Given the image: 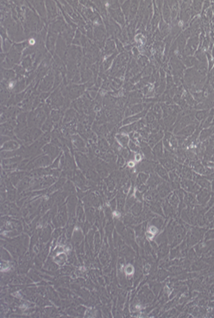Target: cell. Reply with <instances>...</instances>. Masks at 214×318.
<instances>
[{
    "label": "cell",
    "mask_w": 214,
    "mask_h": 318,
    "mask_svg": "<svg viewBox=\"0 0 214 318\" xmlns=\"http://www.w3.org/2000/svg\"><path fill=\"white\" fill-rule=\"evenodd\" d=\"M148 232H150V233H153V234L156 235L157 233V232H158V228L156 227H155V226H150L148 228Z\"/></svg>",
    "instance_id": "29"
},
{
    "label": "cell",
    "mask_w": 214,
    "mask_h": 318,
    "mask_svg": "<svg viewBox=\"0 0 214 318\" xmlns=\"http://www.w3.org/2000/svg\"><path fill=\"white\" fill-rule=\"evenodd\" d=\"M156 171L158 172V174L161 176V177H163V178H165V179L167 177L166 170H165L164 169H162L161 166H157V168H156Z\"/></svg>",
    "instance_id": "22"
},
{
    "label": "cell",
    "mask_w": 214,
    "mask_h": 318,
    "mask_svg": "<svg viewBox=\"0 0 214 318\" xmlns=\"http://www.w3.org/2000/svg\"><path fill=\"white\" fill-rule=\"evenodd\" d=\"M162 16H163V18L167 23H169L170 22V19H171V10L169 8V5L167 2H164V5L162 7Z\"/></svg>",
    "instance_id": "9"
},
{
    "label": "cell",
    "mask_w": 214,
    "mask_h": 318,
    "mask_svg": "<svg viewBox=\"0 0 214 318\" xmlns=\"http://www.w3.org/2000/svg\"><path fill=\"white\" fill-rule=\"evenodd\" d=\"M112 17L119 23L121 24H124V14L122 12V11L119 9V8H117V9H112V10H109Z\"/></svg>",
    "instance_id": "4"
},
{
    "label": "cell",
    "mask_w": 214,
    "mask_h": 318,
    "mask_svg": "<svg viewBox=\"0 0 214 318\" xmlns=\"http://www.w3.org/2000/svg\"><path fill=\"white\" fill-rule=\"evenodd\" d=\"M84 86L79 85V86H72L70 87L68 90V93L71 99H76L79 96H80L84 93Z\"/></svg>",
    "instance_id": "3"
},
{
    "label": "cell",
    "mask_w": 214,
    "mask_h": 318,
    "mask_svg": "<svg viewBox=\"0 0 214 318\" xmlns=\"http://www.w3.org/2000/svg\"><path fill=\"white\" fill-rule=\"evenodd\" d=\"M127 165H128L129 168H134L136 166V162L134 160H130V161L128 162V164Z\"/></svg>",
    "instance_id": "32"
},
{
    "label": "cell",
    "mask_w": 214,
    "mask_h": 318,
    "mask_svg": "<svg viewBox=\"0 0 214 318\" xmlns=\"http://www.w3.org/2000/svg\"><path fill=\"white\" fill-rule=\"evenodd\" d=\"M115 57H116V54H113L112 56H109L108 58H107V59L104 61V67L105 70H106V69H108L110 67H112V63L113 59H114Z\"/></svg>",
    "instance_id": "18"
},
{
    "label": "cell",
    "mask_w": 214,
    "mask_h": 318,
    "mask_svg": "<svg viewBox=\"0 0 214 318\" xmlns=\"http://www.w3.org/2000/svg\"><path fill=\"white\" fill-rule=\"evenodd\" d=\"M53 82H54V75H53V73L50 72L42 81V82L40 84V87H39V90H43V91L49 90L51 88V86H52Z\"/></svg>",
    "instance_id": "1"
},
{
    "label": "cell",
    "mask_w": 214,
    "mask_h": 318,
    "mask_svg": "<svg viewBox=\"0 0 214 318\" xmlns=\"http://www.w3.org/2000/svg\"><path fill=\"white\" fill-rule=\"evenodd\" d=\"M32 4L35 5V10L37 11V12L40 14L41 17H43V18L46 17V14H47V11H46V7L44 6V3L42 2V1H35V2H32Z\"/></svg>",
    "instance_id": "7"
},
{
    "label": "cell",
    "mask_w": 214,
    "mask_h": 318,
    "mask_svg": "<svg viewBox=\"0 0 214 318\" xmlns=\"http://www.w3.org/2000/svg\"><path fill=\"white\" fill-rule=\"evenodd\" d=\"M47 5V11H48V16L49 18H54L57 16V7L54 2L53 1H48L45 3Z\"/></svg>",
    "instance_id": "6"
},
{
    "label": "cell",
    "mask_w": 214,
    "mask_h": 318,
    "mask_svg": "<svg viewBox=\"0 0 214 318\" xmlns=\"http://www.w3.org/2000/svg\"><path fill=\"white\" fill-rule=\"evenodd\" d=\"M116 46H115V43L112 40L109 39L105 43V45H104V54L105 55H111L113 50L115 49Z\"/></svg>",
    "instance_id": "11"
},
{
    "label": "cell",
    "mask_w": 214,
    "mask_h": 318,
    "mask_svg": "<svg viewBox=\"0 0 214 318\" xmlns=\"http://www.w3.org/2000/svg\"><path fill=\"white\" fill-rule=\"evenodd\" d=\"M33 57L29 56V55H27L25 56L23 59V62H22V66L24 69H28L30 68L33 65Z\"/></svg>",
    "instance_id": "14"
},
{
    "label": "cell",
    "mask_w": 214,
    "mask_h": 318,
    "mask_svg": "<svg viewBox=\"0 0 214 318\" xmlns=\"http://www.w3.org/2000/svg\"><path fill=\"white\" fill-rule=\"evenodd\" d=\"M134 273V267L131 265H128L125 267V274L127 276H130Z\"/></svg>",
    "instance_id": "24"
},
{
    "label": "cell",
    "mask_w": 214,
    "mask_h": 318,
    "mask_svg": "<svg viewBox=\"0 0 214 318\" xmlns=\"http://www.w3.org/2000/svg\"><path fill=\"white\" fill-rule=\"evenodd\" d=\"M205 114H206V112H205V111H201V112H198L197 113H196V118L198 119H203L204 118H205Z\"/></svg>",
    "instance_id": "27"
},
{
    "label": "cell",
    "mask_w": 214,
    "mask_h": 318,
    "mask_svg": "<svg viewBox=\"0 0 214 318\" xmlns=\"http://www.w3.org/2000/svg\"><path fill=\"white\" fill-rule=\"evenodd\" d=\"M144 105H142V104L135 105H133V107H131L130 109L127 110L125 115H126V116H128V115H130V114L134 115V114H136V113H138L142 112V111H144Z\"/></svg>",
    "instance_id": "10"
},
{
    "label": "cell",
    "mask_w": 214,
    "mask_h": 318,
    "mask_svg": "<svg viewBox=\"0 0 214 318\" xmlns=\"http://www.w3.org/2000/svg\"><path fill=\"white\" fill-rule=\"evenodd\" d=\"M56 34L52 32V31H49V33L48 34V39H47V47L48 49L50 50V51H54V49L55 47V44H56Z\"/></svg>",
    "instance_id": "5"
},
{
    "label": "cell",
    "mask_w": 214,
    "mask_h": 318,
    "mask_svg": "<svg viewBox=\"0 0 214 318\" xmlns=\"http://www.w3.org/2000/svg\"><path fill=\"white\" fill-rule=\"evenodd\" d=\"M50 102L54 107H59L60 105H62V104H64V99L60 94L59 89H56V91L54 92V93L50 97Z\"/></svg>",
    "instance_id": "2"
},
{
    "label": "cell",
    "mask_w": 214,
    "mask_h": 318,
    "mask_svg": "<svg viewBox=\"0 0 214 318\" xmlns=\"http://www.w3.org/2000/svg\"><path fill=\"white\" fill-rule=\"evenodd\" d=\"M14 71L18 75H24L25 73V69L22 67V66H14Z\"/></svg>",
    "instance_id": "21"
},
{
    "label": "cell",
    "mask_w": 214,
    "mask_h": 318,
    "mask_svg": "<svg viewBox=\"0 0 214 318\" xmlns=\"http://www.w3.org/2000/svg\"><path fill=\"white\" fill-rule=\"evenodd\" d=\"M211 56H212V58H214V46H213V49L211 50Z\"/></svg>",
    "instance_id": "33"
},
{
    "label": "cell",
    "mask_w": 214,
    "mask_h": 318,
    "mask_svg": "<svg viewBox=\"0 0 214 318\" xmlns=\"http://www.w3.org/2000/svg\"><path fill=\"white\" fill-rule=\"evenodd\" d=\"M130 5L131 3L130 2H125L123 5H122V10H123V12L124 14V16L126 17V18L130 16Z\"/></svg>",
    "instance_id": "17"
},
{
    "label": "cell",
    "mask_w": 214,
    "mask_h": 318,
    "mask_svg": "<svg viewBox=\"0 0 214 318\" xmlns=\"http://www.w3.org/2000/svg\"><path fill=\"white\" fill-rule=\"evenodd\" d=\"M65 49H66V43H65V41H64V39L60 36V37H58L57 42H56V53H57L60 56H62V55H64Z\"/></svg>",
    "instance_id": "8"
},
{
    "label": "cell",
    "mask_w": 214,
    "mask_h": 318,
    "mask_svg": "<svg viewBox=\"0 0 214 318\" xmlns=\"http://www.w3.org/2000/svg\"><path fill=\"white\" fill-rule=\"evenodd\" d=\"M138 64H139L140 66H142V67L146 66V65L148 64V59H147V57L144 56V55L141 56V57L139 58V60H138Z\"/></svg>",
    "instance_id": "23"
},
{
    "label": "cell",
    "mask_w": 214,
    "mask_h": 318,
    "mask_svg": "<svg viewBox=\"0 0 214 318\" xmlns=\"http://www.w3.org/2000/svg\"><path fill=\"white\" fill-rule=\"evenodd\" d=\"M11 46H12L11 42L10 40H8V39H5L4 41V43H3V50H4V52H7L9 50H11V48H12Z\"/></svg>",
    "instance_id": "19"
},
{
    "label": "cell",
    "mask_w": 214,
    "mask_h": 318,
    "mask_svg": "<svg viewBox=\"0 0 214 318\" xmlns=\"http://www.w3.org/2000/svg\"><path fill=\"white\" fill-rule=\"evenodd\" d=\"M154 151H155V153H156V155H158V156L161 155V151H162V150H161V144H158V145L156 146Z\"/></svg>",
    "instance_id": "25"
},
{
    "label": "cell",
    "mask_w": 214,
    "mask_h": 318,
    "mask_svg": "<svg viewBox=\"0 0 214 318\" xmlns=\"http://www.w3.org/2000/svg\"><path fill=\"white\" fill-rule=\"evenodd\" d=\"M24 94H25V92H23V93H20V94H17V97L15 98L16 99V101L17 102H19V101H21L23 99V96H24Z\"/></svg>",
    "instance_id": "31"
},
{
    "label": "cell",
    "mask_w": 214,
    "mask_h": 318,
    "mask_svg": "<svg viewBox=\"0 0 214 318\" xmlns=\"http://www.w3.org/2000/svg\"><path fill=\"white\" fill-rule=\"evenodd\" d=\"M138 5H139V3L137 1H132L131 2L130 11V18H134V17L136 16V13L137 11V9H138Z\"/></svg>",
    "instance_id": "15"
},
{
    "label": "cell",
    "mask_w": 214,
    "mask_h": 318,
    "mask_svg": "<svg viewBox=\"0 0 214 318\" xmlns=\"http://www.w3.org/2000/svg\"><path fill=\"white\" fill-rule=\"evenodd\" d=\"M142 159V154H140L139 152H136V153L134 154V159H133V160H134L136 163H139V162H141Z\"/></svg>",
    "instance_id": "26"
},
{
    "label": "cell",
    "mask_w": 214,
    "mask_h": 318,
    "mask_svg": "<svg viewBox=\"0 0 214 318\" xmlns=\"http://www.w3.org/2000/svg\"><path fill=\"white\" fill-rule=\"evenodd\" d=\"M17 144L16 142H12V141H10V142L6 143L5 145L4 146V149H8V150H14V149H17Z\"/></svg>",
    "instance_id": "20"
},
{
    "label": "cell",
    "mask_w": 214,
    "mask_h": 318,
    "mask_svg": "<svg viewBox=\"0 0 214 318\" xmlns=\"http://www.w3.org/2000/svg\"><path fill=\"white\" fill-rule=\"evenodd\" d=\"M129 145H130V150H132V151H137L139 150V146L135 145L133 142H130Z\"/></svg>",
    "instance_id": "30"
},
{
    "label": "cell",
    "mask_w": 214,
    "mask_h": 318,
    "mask_svg": "<svg viewBox=\"0 0 214 318\" xmlns=\"http://www.w3.org/2000/svg\"><path fill=\"white\" fill-rule=\"evenodd\" d=\"M3 72V77L6 80V81H13V79L15 78L16 76V73L13 70H11V69H5L3 68L2 70Z\"/></svg>",
    "instance_id": "12"
},
{
    "label": "cell",
    "mask_w": 214,
    "mask_h": 318,
    "mask_svg": "<svg viewBox=\"0 0 214 318\" xmlns=\"http://www.w3.org/2000/svg\"><path fill=\"white\" fill-rule=\"evenodd\" d=\"M26 83H27V81H26L24 79L20 80L19 81L17 82V84H16V86H15V88H14V91L17 92V93L21 92L22 90H23V89L25 88V87H26Z\"/></svg>",
    "instance_id": "16"
},
{
    "label": "cell",
    "mask_w": 214,
    "mask_h": 318,
    "mask_svg": "<svg viewBox=\"0 0 214 318\" xmlns=\"http://www.w3.org/2000/svg\"><path fill=\"white\" fill-rule=\"evenodd\" d=\"M117 140L118 142L120 145L122 146H126L128 144H129V137L127 135H125L124 133H121V134H118L117 135Z\"/></svg>",
    "instance_id": "13"
},
{
    "label": "cell",
    "mask_w": 214,
    "mask_h": 318,
    "mask_svg": "<svg viewBox=\"0 0 214 318\" xmlns=\"http://www.w3.org/2000/svg\"><path fill=\"white\" fill-rule=\"evenodd\" d=\"M51 117L53 118L54 120H58L60 118V113L59 111H53L51 113Z\"/></svg>",
    "instance_id": "28"
}]
</instances>
